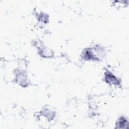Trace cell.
Segmentation results:
<instances>
[{
  "mask_svg": "<svg viewBox=\"0 0 129 129\" xmlns=\"http://www.w3.org/2000/svg\"><path fill=\"white\" fill-rule=\"evenodd\" d=\"M105 81L110 84L118 85L119 83L117 79L113 74L109 72L105 73Z\"/></svg>",
  "mask_w": 129,
  "mask_h": 129,
  "instance_id": "1",
  "label": "cell"
},
{
  "mask_svg": "<svg viewBox=\"0 0 129 129\" xmlns=\"http://www.w3.org/2000/svg\"><path fill=\"white\" fill-rule=\"evenodd\" d=\"M117 126L118 128H126V125H128L127 120L125 118L123 117H120L117 122Z\"/></svg>",
  "mask_w": 129,
  "mask_h": 129,
  "instance_id": "2",
  "label": "cell"
}]
</instances>
